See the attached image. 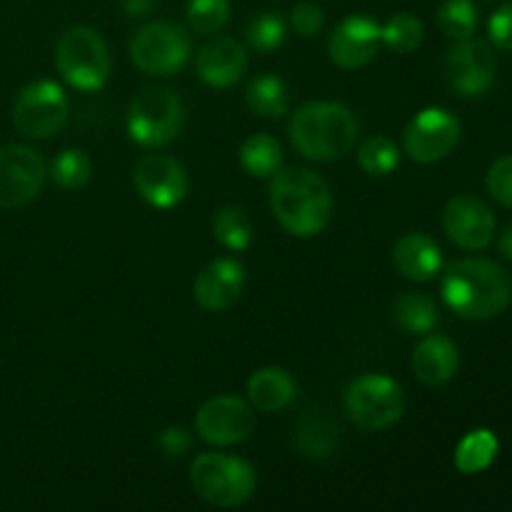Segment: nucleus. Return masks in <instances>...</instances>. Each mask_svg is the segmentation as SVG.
<instances>
[{"label":"nucleus","mask_w":512,"mask_h":512,"mask_svg":"<svg viewBox=\"0 0 512 512\" xmlns=\"http://www.w3.org/2000/svg\"><path fill=\"white\" fill-rule=\"evenodd\" d=\"M270 208L290 235L315 238L333 218V195L328 183L313 170H278L270 183Z\"/></svg>","instance_id":"2"},{"label":"nucleus","mask_w":512,"mask_h":512,"mask_svg":"<svg viewBox=\"0 0 512 512\" xmlns=\"http://www.w3.org/2000/svg\"><path fill=\"white\" fill-rule=\"evenodd\" d=\"M130 58L148 75H175L190 60V35L183 25L155 20L130 40Z\"/></svg>","instance_id":"8"},{"label":"nucleus","mask_w":512,"mask_h":512,"mask_svg":"<svg viewBox=\"0 0 512 512\" xmlns=\"http://www.w3.org/2000/svg\"><path fill=\"white\" fill-rule=\"evenodd\" d=\"M498 450L500 443L498 438H495L493 430H473V433L465 435L458 443V448H455V468L465 475L483 473V470L490 468L493 460L498 458Z\"/></svg>","instance_id":"24"},{"label":"nucleus","mask_w":512,"mask_h":512,"mask_svg":"<svg viewBox=\"0 0 512 512\" xmlns=\"http://www.w3.org/2000/svg\"><path fill=\"white\" fill-rule=\"evenodd\" d=\"M413 373L425 385H445L455 378L460 368L458 345L445 335H428L413 350Z\"/></svg>","instance_id":"20"},{"label":"nucleus","mask_w":512,"mask_h":512,"mask_svg":"<svg viewBox=\"0 0 512 512\" xmlns=\"http://www.w3.org/2000/svg\"><path fill=\"white\" fill-rule=\"evenodd\" d=\"M488 33L490 40H493L500 50L512 53V3L503 5V8H498L490 15Z\"/></svg>","instance_id":"36"},{"label":"nucleus","mask_w":512,"mask_h":512,"mask_svg":"<svg viewBox=\"0 0 512 512\" xmlns=\"http://www.w3.org/2000/svg\"><path fill=\"white\" fill-rule=\"evenodd\" d=\"M245 35H248L250 48L258 50V53H273L288 38V28H285V20L280 18L278 13H258L255 18H250L248 28H245Z\"/></svg>","instance_id":"32"},{"label":"nucleus","mask_w":512,"mask_h":512,"mask_svg":"<svg viewBox=\"0 0 512 512\" xmlns=\"http://www.w3.org/2000/svg\"><path fill=\"white\" fill-rule=\"evenodd\" d=\"M340 428L328 410H308L300 418L298 433H295V445L308 458H330L338 448Z\"/></svg>","instance_id":"22"},{"label":"nucleus","mask_w":512,"mask_h":512,"mask_svg":"<svg viewBox=\"0 0 512 512\" xmlns=\"http://www.w3.org/2000/svg\"><path fill=\"white\" fill-rule=\"evenodd\" d=\"M245 288V268L235 258H218L205 265L193 285L195 300L203 310L223 313L238 303Z\"/></svg>","instance_id":"17"},{"label":"nucleus","mask_w":512,"mask_h":512,"mask_svg":"<svg viewBox=\"0 0 512 512\" xmlns=\"http://www.w3.org/2000/svg\"><path fill=\"white\" fill-rule=\"evenodd\" d=\"M45 168L43 155L28 145L0 148V210L23 208L43 190Z\"/></svg>","instance_id":"11"},{"label":"nucleus","mask_w":512,"mask_h":512,"mask_svg":"<svg viewBox=\"0 0 512 512\" xmlns=\"http://www.w3.org/2000/svg\"><path fill=\"white\" fill-rule=\"evenodd\" d=\"M358 163L368 175L385 178V175L395 173V168L400 165V150L390 138L375 135V138H368L360 145Z\"/></svg>","instance_id":"30"},{"label":"nucleus","mask_w":512,"mask_h":512,"mask_svg":"<svg viewBox=\"0 0 512 512\" xmlns=\"http://www.w3.org/2000/svg\"><path fill=\"white\" fill-rule=\"evenodd\" d=\"M190 443H193V438H190L188 430L180 428V425H170V428H165L158 438L160 450H163L168 458H183L190 450Z\"/></svg>","instance_id":"37"},{"label":"nucleus","mask_w":512,"mask_h":512,"mask_svg":"<svg viewBox=\"0 0 512 512\" xmlns=\"http://www.w3.org/2000/svg\"><path fill=\"white\" fill-rule=\"evenodd\" d=\"M245 103L260 118H280L288 113L290 95L278 75H260L248 85Z\"/></svg>","instance_id":"26"},{"label":"nucleus","mask_w":512,"mask_h":512,"mask_svg":"<svg viewBox=\"0 0 512 512\" xmlns=\"http://www.w3.org/2000/svg\"><path fill=\"white\" fill-rule=\"evenodd\" d=\"M190 485L205 503L215 508H238L255 493L253 465L223 453H203L190 465Z\"/></svg>","instance_id":"5"},{"label":"nucleus","mask_w":512,"mask_h":512,"mask_svg":"<svg viewBox=\"0 0 512 512\" xmlns=\"http://www.w3.org/2000/svg\"><path fill=\"white\" fill-rule=\"evenodd\" d=\"M495 53L485 40L465 38L450 48L445 58V78L463 98H480L495 83Z\"/></svg>","instance_id":"12"},{"label":"nucleus","mask_w":512,"mask_h":512,"mask_svg":"<svg viewBox=\"0 0 512 512\" xmlns=\"http://www.w3.org/2000/svg\"><path fill=\"white\" fill-rule=\"evenodd\" d=\"M460 120L445 108H425L415 115L403 133V148L415 163H438L460 143Z\"/></svg>","instance_id":"10"},{"label":"nucleus","mask_w":512,"mask_h":512,"mask_svg":"<svg viewBox=\"0 0 512 512\" xmlns=\"http://www.w3.org/2000/svg\"><path fill=\"white\" fill-rule=\"evenodd\" d=\"M425 38V25L418 15L413 13H395L388 23L383 25V43L393 53L408 55L420 48Z\"/></svg>","instance_id":"29"},{"label":"nucleus","mask_w":512,"mask_h":512,"mask_svg":"<svg viewBox=\"0 0 512 512\" xmlns=\"http://www.w3.org/2000/svg\"><path fill=\"white\" fill-rule=\"evenodd\" d=\"M393 310V320L403 330L413 335H425L438 325V305L420 293H400L390 305Z\"/></svg>","instance_id":"23"},{"label":"nucleus","mask_w":512,"mask_h":512,"mask_svg":"<svg viewBox=\"0 0 512 512\" xmlns=\"http://www.w3.org/2000/svg\"><path fill=\"white\" fill-rule=\"evenodd\" d=\"M255 428L253 405L235 395L210 398L195 418V430L205 443L215 448H228L250 438Z\"/></svg>","instance_id":"13"},{"label":"nucleus","mask_w":512,"mask_h":512,"mask_svg":"<svg viewBox=\"0 0 512 512\" xmlns=\"http://www.w3.org/2000/svg\"><path fill=\"white\" fill-rule=\"evenodd\" d=\"M445 235L463 250H485L495 238V215L478 195H455L443 210Z\"/></svg>","instance_id":"15"},{"label":"nucleus","mask_w":512,"mask_h":512,"mask_svg":"<svg viewBox=\"0 0 512 512\" xmlns=\"http://www.w3.org/2000/svg\"><path fill=\"white\" fill-rule=\"evenodd\" d=\"M443 300L465 320H490L512 305V278L485 258L455 260L443 273Z\"/></svg>","instance_id":"1"},{"label":"nucleus","mask_w":512,"mask_h":512,"mask_svg":"<svg viewBox=\"0 0 512 512\" xmlns=\"http://www.w3.org/2000/svg\"><path fill=\"white\" fill-rule=\"evenodd\" d=\"M50 175L63 190H80L88 185L90 175H93V163H90L85 150L65 148L55 155Z\"/></svg>","instance_id":"28"},{"label":"nucleus","mask_w":512,"mask_h":512,"mask_svg":"<svg viewBox=\"0 0 512 512\" xmlns=\"http://www.w3.org/2000/svg\"><path fill=\"white\" fill-rule=\"evenodd\" d=\"M240 165L253 178H273L283 165V148L273 135H250L240 148Z\"/></svg>","instance_id":"25"},{"label":"nucleus","mask_w":512,"mask_h":512,"mask_svg":"<svg viewBox=\"0 0 512 512\" xmlns=\"http://www.w3.org/2000/svg\"><path fill=\"white\" fill-rule=\"evenodd\" d=\"M488 190L503 208H512V155L495 160L488 170Z\"/></svg>","instance_id":"34"},{"label":"nucleus","mask_w":512,"mask_h":512,"mask_svg":"<svg viewBox=\"0 0 512 512\" xmlns=\"http://www.w3.org/2000/svg\"><path fill=\"white\" fill-rule=\"evenodd\" d=\"M393 263L403 278L428 283L443 273V250L430 235L405 233L393 248Z\"/></svg>","instance_id":"19"},{"label":"nucleus","mask_w":512,"mask_h":512,"mask_svg":"<svg viewBox=\"0 0 512 512\" xmlns=\"http://www.w3.org/2000/svg\"><path fill=\"white\" fill-rule=\"evenodd\" d=\"M213 235L223 248L240 253L248 250L253 243V223L245 215V210L235 208V205H225L213 215Z\"/></svg>","instance_id":"27"},{"label":"nucleus","mask_w":512,"mask_h":512,"mask_svg":"<svg viewBox=\"0 0 512 512\" xmlns=\"http://www.w3.org/2000/svg\"><path fill=\"white\" fill-rule=\"evenodd\" d=\"M230 0H190L188 25L200 35H213L228 23Z\"/></svg>","instance_id":"33"},{"label":"nucleus","mask_w":512,"mask_h":512,"mask_svg":"<svg viewBox=\"0 0 512 512\" xmlns=\"http://www.w3.org/2000/svg\"><path fill=\"white\" fill-rule=\"evenodd\" d=\"M55 65L68 85L83 93H98L110 78V50L103 35L88 25L65 30L55 48Z\"/></svg>","instance_id":"4"},{"label":"nucleus","mask_w":512,"mask_h":512,"mask_svg":"<svg viewBox=\"0 0 512 512\" xmlns=\"http://www.w3.org/2000/svg\"><path fill=\"white\" fill-rule=\"evenodd\" d=\"M133 183L140 198L158 210L175 208L188 195V173L183 163L170 155H145L133 170Z\"/></svg>","instance_id":"14"},{"label":"nucleus","mask_w":512,"mask_h":512,"mask_svg":"<svg viewBox=\"0 0 512 512\" xmlns=\"http://www.w3.org/2000/svg\"><path fill=\"white\" fill-rule=\"evenodd\" d=\"M438 25L448 38H473L478 28V8L473 0H445L438 10Z\"/></svg>","instance_id":"31"},{"label":"nucleus","mask_w":512,"mask_h":512,"mask_svg":"<svg viewBox=\"0 0 512 512\" xmlns=\"http://www.w3.org/2000/svg\"><path fill=\"white\" fill-rule=\"evenodd\" d=\"M185 125V105L168 88H145L128 108V135L143 148L173 143Z\"/></svg>","instance_id":"6"},{"label":"nucleus","mask_w":512,"mask_h":512,"mask_svg":"<svg viewBox=\"0 0 512 512\" xmlns=\"http://www.w3.org/2000/svg\"><path fill=\"white\" fill-rule=\"evenodd\" d=\"M345 410L360 430L378 433L403 418L405 393L388 375H360L345 390Z\"/></svg>","instance_id":"7"},{"label":"nucleus","mask_w":512,"mask_h":512,"mask_svg":"<svg viewBox=\"0 0 512 512\" xmlns=\"http://www.w3.org/2000/svg\"><path fill=\"white\" fill-rule=\"evenodd\" d=\"M290 140L303 158L315 163L340 160L353 150L358 140V118L348 105L315 100L293 113Z\"/></svg>","instance_id":"3"},{"label":"nucleus","mask_w":512,"mask_h":512,"mask_svg":"<svg viewBox=\"0 0 512 512\" xmlns=\"http://www.w3.org/2000/svg\"><path fill=\"white\" fill-rule=\"evenodd\" d=\"M70 103L53 80H38L20 90L13 105V123L28 138H53L68 125Z\"/></svg>","instance_id":"9"},{"label":"nucleus","mask_w":512,"mask_h":512,"mask_svg":"<svg viewBox=\"0 0 512 512\" xmlns=\"http://www.w3.org/2000/svg\"><path fill=\"white\" fill-rule=\"evenodd\" d=\"M195 68L203 83L213 88H230L248 70V50L235 38H215L200 48Z\"/></svg>","instance_id":"18"},{"label":"nucleus","mask_w":512,"mask_h":512,"mask_svg":"<svg viewBox=\"0 0 512 512\" xmlns=\"http://www.w3.org/2000/svg\"><path fill=\"white\" fill-rule=\"evenodd\" d=\"M155 5H158L155 0H125V10H128V15H133V18H145Z\"/></svg>","instance_id":"38"},{"label":"nucleus","mask_w":512,"mask_h":512,"mask_svg":"<svg viewBox=\"0 0 512 512\" xmlns=\"http://www.w3.org/2000/svg\"><path fill=\"white\" fill-rule=\"evenodd\" d=\"M498 248L505 258L512 260V225H508V228L503 230V235H500V240H498Z\"/></svg>","instance_id":"39"},{"label":"nucleus","mask_w":512,"mask_h":512,"mask_svg":"<svg viewBox=\"0 0 512 512\" xmlns=\"http://www.w3.org/2000/svg\"><path fill=\"white\" fill-rule=\"evenodd\" d=\"M383 43V25L368 15H350L340 20L328 38V53L338 68H365L378 55Z\"/></svg>","instance_id":"16"},{"label":"nucleus","mask_w":512,"mask_h":512,"mask_svg":"<svg viewBox=\"0 0 512 512\" xmlns=\"http://www.w3.org/2000/svg\"><path fill=\"white\" fill-rule=\"evenodd\" d=\"M298 385L283 368H260L248 380V400L255 410L280 413L295 400Z\"/></svg>","instance_id":"21"},{"label":"nucleus","mask_w":512,"mask_h":512,"mask_svg":"<svg viewBox=\"0 0 512 512\" xmlns=\"http://www.w3.org/2000/svg\"><path fill=\"white\" fill-rule=\"evenodd\" d=\"M290 23H293L295 33L300 38H315L323 30L325 15L315 3H298L293 8V15H290Z\"/></svg>","instance_id":"35"}]
</instances>
